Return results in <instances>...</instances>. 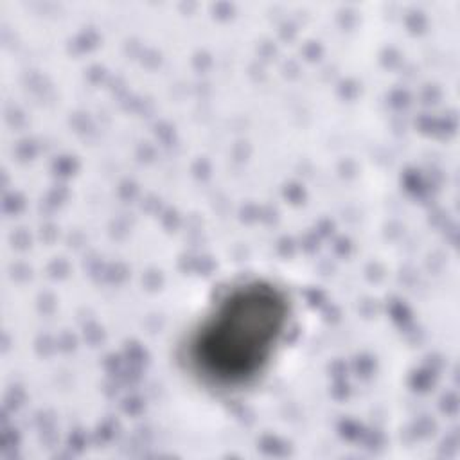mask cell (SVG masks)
Segmentation results:
<instances>
[{"label": "cell", "instance_id": "1", "mask_svg": "<svg viewBox=\"0 0 460 460\" xmlns=\"http://www.w3.org/2000/svg\"><path fill=\"white\" fill-rule=\"evenodd\" d=\"M284 322L286 304L277 289L264 284L241 288L196 334L194 363L216 381H244L266 363Z\"/></svg>", "mask_w": 460, "mask_h": 460}]
</instances>
